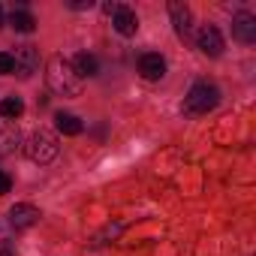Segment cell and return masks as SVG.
Wrapping results in <instances>:
<instances>
[{
  "mask_svg": "<svg viewBox=\"0 0 256 256\" xmlns=\"http://www.w3.org/2000/svg\"><path fill=\"white\" fill-rule=\"evenodd\" d=\"M46 82L52 88V94L58 96H82V78L78 72L72 70V64L64 58V54H52L48 64H46Z\"/></svg>",
  "mask_w": 256,
  "mask_h": 256,
  "instance_id": "1",
  "label": "cell"
},
{
  "mask_svg": "<svg viewBox=\"0 0 256 256\" xmlns=\"http://www.w3.org/2000/svg\"><path fill=\"white\" fill-rule=\"evenodd\" d=\"M220 102V90L211 82H196L184 96V114H208Z\"/></svg>",
  "mask_w": 256,
  "mask_h": 256,
  "instance_id": "2",
  "label": "cell"
},
{
  "mask_svg": "<svg viewBox=\"0 0 256 256\" xmlns=\"http://www.w3.org/2000/svg\"><path fill=\"white\" fill-rule=\"evenodd\" d=\"M24 154H28V160L46 166V163H52V160L58 157V139H54L48 130H42V126H40V130H34V133L28 136Z\"/></svg>",
  "mask_w": 256,
  "mask_h": 256,
  "instance_id": "3",
  "label": "cell"
},
{
  "mask_svg": "<svg viewBox=\"0 0 256 256\" xmlns=\"http://www.w3.org/2000/svg\"><path fill=\"white\" fill-rule=\"evenodd\" d=\"M112 24H114V30L120 34V36H136V30H139V18H136V12L130 10V6H114V12H112Z\"/></svg>",
  "mask_w": 256,
  "mask_h": 256,
  "instance_id": "4",
  "label": "cell"
},
{
  "mask_svg": "<svg viewBox=\"0 0 256 256\" xmlns=\"http://www.w3.org/2000/svg\"><path fill=\"white\" fill-rule=\"evenodd\" d=\"M196 42H199L202 54H208V58H220V54H223V36H220V30L211 28V24H205V28L199 30Z\"/></svg>",
  "mask_w": 256,
  "mask_h": 256,
  "instance_id": "5",
  "label": "cell"
},
{
  "mask_svg": "<svg viewBox=\"0 0 256 256\" xmlns=\"http://www.w3.org/2000/svg\"><path fill=\"white\" fill-rule=\"evenodd\" d=\"M16 72L22 76V78H30L34 72H36V66H40V54H36V48L34 46H22V48H16Z\"/></svg>",
  "mask_w": 256,
  "mask_h": 256,
  "instance_id": "6",
  "label": "cell"
},
{
  "mask_svg": "<svg viewBox=\"0 0 256 256\" xmlns=\"http://www.w3.org/2000/svg\"><path fill=\"white\" fill-rule=\"evenodd\" d=\"M232 36L238 40V42H256V18L250 16V12H238L235 18H232Z\"/></svg>",
  "mask_w": 256,
  "mask_h": 256,
  "instance_id": "7",
  "label": "cell"
},
{
  "mask_svg": "<svg viewBox=\"0 0 256 256\" xmlns=\"http://www.w3.org/2000/svg\"><path fill=\"white\" fill-rule=\"evenodd\" d=\"M40 208H34V205H24V202H18V205H12L10 208V226H16V229H28V226H34V223H40Z\"/></svg>",
  "mask_w": 256,
  "mask_h": 256,
  "instance_id": "8",
  "label": "cell"
},
{
  "mask_svg": "<svg viewBox=\"0 0 256 256\" xmlns=\"http://www.w3.org/2000/svg\"><path fill=\"white\" fill-rule=\"evenodd\" d=\"M139 72H142V78H148V82H160L163 76H166V60H163V54H142V60H139Z\"/></svg>",
  "mask_w": 256,
  "mask_h": 256,
  "instance_id": "9",
  "label": "cell"
},
{
  "mask_svg": "<svg viewBox=\"0 0 256 256\" xmlns=\"http://www.w3.org/2000/svg\"><path fill=\"white\" fill-rule=\"evenodd\" d=\"M169 16H172V24L178 30V36H187L190 34V24H193V12L187 4H181V0H172L169 4Z\"/></svg>",
  "mask_w": 256,
  "mask_h": 256,
  "instance_id": "10",
  "label": "cell"
},
{
  "mask_svg": "<svg viewBox=\"0 0 256 256\" xmlns=\"http://www.w3.org/2000/svg\"><path fill=\"white\" fill-rule=\"evenodd\" d=\"M70 64H72V70L78 72V78H84V76H96V72H100V60H96L94 54H88V52H78Z\"/></svg>",
  "mask_w": 256,
  "mask_h": 256,
  "instance_id": "11",
  "label": "cell"
},
{
  "mask_svg": "<svg viewBox=\"0 0 256 256\" xmlns=\"http://www.w3.org/2000/svg\"><path fill=\"white\" fill-rule=\"evenodd\" d=\"M54 126H58V133H64V136H78L84 130L82 120L76 114H70V112H58L54 114Z\"/></svg>",
  "mask_w": 256,
  "mask_h": 256,
  "instance_id": "12",
  "label": "cell"
},
{
  "mask_svg": "<svg viewBox=\"0 0 256 256\" xmlns=\"http://www.w3.org/2000/svg\"><path fill=\"white\" fill-rule=\"evenodd\" d=\"M10 24H12L18 34H34V30H36V18H34L28 10H16V12L10 16Z\"/></svg>",
  "mask_w": 256,
  "mask_h": 256,
  "instance_id": "13",
  "label": "cell"
},
{
  "mask_svg": "<svg viewBox=\"0 0 256 256\" xmlns=\"http://www.w3.org/2000/svg\"><path fill=\"white\" fill-rule=\"evenodd\" d=\"M22 112H24V102H22V96H6L4 102H0V114H4V118H10V120H16Z\"/></svg>",
  "mask_w": 256,
  "mask_h": 256,
  "instance_id": "14",
  "label": "cell"
},
{
  "mask_svg": "<svg viewBox=\"0 0 256 256\" xmlns=\"http://www.w3.org/2000/svg\"><path fill=\"white\" fill-rule=\"evenodd\" d=\"M12 72H16V58L0 52V76H12Z\"/></svg>",
  "mask_w": 256,
  "mask_h": 256,
  "instance_id": "15",
  "label": "cell"
},
{
  "mask_svg": "<svg viewBox=\"0 0 256 256\" xmlns=\"http://www.w3.org/2000/svg\"><path fill=\"white\" fill-rule=\"evenodd\" d=\"M10 190H12V178H10L6 172H0V196L10 193Z\"/></svg>",
  "mask_w": 256,
  "mask_h": 256,
  "instance_id": "16",
  "label": "cell"
},
{
  "mask_svg": "<svg viewBox=\"0 0 256 256\" xmlns=\"http://www.w3.org/2000/svg\"><path fill=\"white\" fill-rule=\"evenodd\" d=\"M90 0H70V10H90Z\"/></svg>",
  "mask_w": 256,
  "mask_h": 256,
  "instance_id": "17",
  "label": "cell"
},
{
  "mask_svg": "<svg viewBox=\"0 0 256 256\" xmlns=\"http://www.w3.org/2000/svg\"><path fill=\"white\" fill-rule=\"evenodd\" d=\"M4 22H6V18H4V6H0V28H4Z\"/></svg>",
  "mask_w": 256,
  "mask_h": 256,
  "instance_id": "18",
  "label": "cell"
}]
</instances>
